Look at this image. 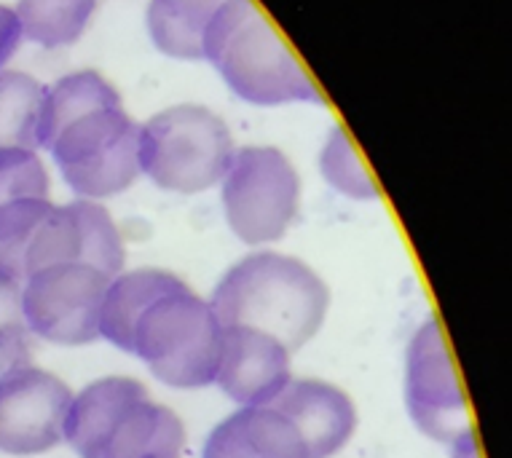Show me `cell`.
<instances>
[{"instance_id":"7a4b0ae2","label":"cell","mask_w":512,"mask_h":458,"mask_svg":"<svg viewBox=\"0 0 512 458\" xmlns=\"http://www.w3.org/2000/svg\"><path fill=\"white\" fill-rule=\"evenodd\" d=\"M204 59L218 67L236 97L255 105L325 102L269 17L247 0L218 3L204 35Z\"/></svg>"},{"instance_id":"4fadbf2b","label":"cell","mask_w":512,"mask_h":458,"mask_svg":"<svg viewBox=\"0 0 512 458\" xmlns=\"http://www.w3.org/2000/svg\"><path fill=\"white\" fill-rule=\"evenodd\" d=\"M143 400H148V389L135 378H100L81 394H73L62 426V440H68L81 458H102L118 421L126 416V410Z\"/></svg>"},{"instance_id":"cb8c5ba5","label":"cell","mask_w":512,"mask_h":458,"mask_svg":"<svg viewBox=\"0 0 512 458\" xmlns=\"http://www.w3.org/2000/svg\"><path fill=\"white\" fill-rule=\"evenodd\" d=\"M27 322L22 311V284L0 271V370L22 365L27 354Z\"/></svg>"},{"instance_id":"52a82bcc","label":"cell","mask_w":512,"mask_h":458,"mask_svg":"<svg viewBox=\"0 0 512 458\" xmlns=\"http://www.w3.org/2000/svg\"><path fill=\"white\" fill-rule=\"evenodd\" d=\"M108 284V274L84 263H57L35 271L22 287L27 330L59 346L97 341Z\"/></svg>"},{"instance_id":"6da1fadb","label":"cell","mask_w":512,"mask_h":458,"mask_svg":"<svg viewBox=\"0 0 512 458\" xmlns=\"http://www.w3.org/2000/svg\"><path fill=\"white\" fill-rule=\"evenodd\" d=\"M210 306L223 327L261 330L293 354L319 333L330 290L303 260L255 252L228 268Z\"/></svg>"},{"instance_id":"30bf717a","label":"cell","mask_w":512,"mask_h":458,"mask_svg":"<svg viewBox=\"0 0 512 458\" xmlns=\"http://www.w3.org/2000/svg\"><path fill=\"white\" fill-rule=\"evenodd\" d=\"M57 263H84L110 279L121 274L124 242L108 209L86 199L51 209L27 252V276Z\"/></svg>"},{"instance_id":"ffe728a7","label":"cell","mask_w":512,"mask_h":458,"mask_svg":"<svg viewBox=\"0 0 512 458\" xmlns=\"http://www.w3.org/2000/svg\"><path fill=\"white\" fill-rule=\"evenodd\" d=\"M94 9H97V3H86V0H76V3H33V0H27V3H17L14 14H17L25 38L41 43L46 49H57V46H68L81 38Z\"/></svg>"},{"instance_id":"5bb4252c","label":"cell","mask_w":512,"mask_h":458,"mask_svg":"<svg viewBox=\"0 0 512 458\" xmlns=\"http://www.w3.org/2000/svg\"><path fill=\"white\" fill-rule=\"evenodd\" d=\"M202 458H306L295 426L274 408H242L212 429Z\"/></svg>"},{"instance_id":"9c48e42d","label":"cell","mask_w":512,"mask_h":458,"mask_svg":"<svg viewBox=\"0 0 512 458\" xmlns=\"http://www.w3.org/2000/svg\"><path fill=\"white\" fill-rule=\"evenodd\" d=\"M73 392L41 367L17 365L0 373V450L38 456L62 442Z\"/></svg>"},{"instance_id":"44dd1931","label":"cell","mask_w":512,"mask_h":458,"mask_svg":"<svg viewBox=\"0 0 512 458\" xmlns=\"http://www.w3.org/2000/svg\"><path fill=\"white\" fill-rule=\"evenodd\" d=\"M54 209L49 199H19L0 207V271L27 279V252L43 220Z\"/></svg>"},{"instance_id":"2e32d148","label":"cell","mask_w":512,"mask_h":458,"mask_svg":"<svg viewBox=\"0 0 512 458\" xmlns=\"http://www.w3.org/2000/svg\"><path fill=\"white\" fill-rule=\"evenodd\" d=\"M183 448L185 429L175 410L143 400L118 421L102 458H180Z\"/></svg>"},{"instance_id":"ba28073f","label":"cell","mask_w":512,"mask_h":458,"mask_svg":"<svg viewBox=\"0 0 512 458\" xmlns=\"http://www.w3.org/2000/svg\"><path fill=\"white\" fill-rule=\"evenodd\" d=\"M405 402L413 424L432 440L454 445L472 429L456 362L437 319H427L408 346Z\"/></svg>"},{"instance_id":"7402d4cb","label":"cell","mask_w":512,"mask_h":458,"mask_svg":"<svg viewBox=\"0 0 512 458\" xmlns=\"http://www.w3.org/2000/svg\"><path fill=\"white\" fill-rule=\"evenodd\" d=\"M319 167H322V175L333 188L352 196V199L368 201L378 196L376 180L365 167V161L360 159V153L354 148L352 137H349L344 126H336L330 140L325 142Z\"/></svg>"},{"instance_id":"277c9868","label":"cell","mask_w":512,"mask_h":458,"mask_svg":"<svg viewBox=\"0 0 512 458\" xmlns=\"http://www.w3.org/2000/svg\"><path fill=\"white\" fill-rule=\"evenodd\" d=\"M234 159L226 121L204 105H175L140 126V172L159 188L199 193L218 185Z\"/></svg>"},{"instance_id":"8992f818","label":"cell","mask_w":512,"mask_h":458,"mask_svg":"<svg viewBox=\"0 0 512 458\" xmlns=\"http://www.w3.org/2000/svg\"><path fill=\"white\" fill-rule=\"evenodd\" d=\"M137 137L140 126L124 108H108L73 121L49 150L78 196L108 199L126 191L140 175Z\"/></svg>"},{"instance_id":"d6986e66","label":"cell","mask_w":512,"mask_h":458,"mask_svg":"<svg viewBox=\"0 0 512 458\" xmlns=\"http://www.w3.org/2000/svg\"><path fill=\"white\" fill-rule=\"evenodd\" d=\"M46 86L19 70H0V150H35Z\"/></svg>"},{"instance_id":"603a6c76","label":"cell","mask_w":512,"mask_h":458,"mask_svg":"<svg viewBox=\"0 0 512 458\" xmlns=\"http://www.w3.org/2000/svg\"><path fill=\"white\" fill-rule=\"evenodd\" d=\"M51 185L35 150H0V207L19 199H49Z\"/></svg>"},{"instance_id":"3957f363","label":"cell","mask_w":512,"mask_h":458,"mask_svg":"<svg viewBox=\"0 0 512 458\" xmlns=\"http://www.w3.org/2000/svg\"><path fill=\"white\" fill-rule=\"evenodd\" d=\"M223 351V325L207 300L185 284L148 306L132 333V354L159 381L177 389L215 384Z\"/></svg>"},{"instance_id":"9a60e30c","label":"cell","mask_w":512,"mask_h":458,"mask_svg":"<svg viewBox=\"0 0 512 458\" xmlns=\"http://www.w3.org/2000/svg\"><path fill=\"white\" fill-rule=\"evenodd\" d=\"M180 287H185L183 279L161 268H137L129 274L113 276L102 300L100 338L132 354V333H135L137 319L143 317L156 300Z\"/></svg>"},{"instance_id":"8fae6325","label":"cell","mask_w":512,"mask_h":458,"mask_svg":"<svg viewBox=\"0 0 512 458\" xmlns=\"http://www.w3.org/2000/svg\"><path fill=\"white\" fill-rule=\"evenodd\" d=\"M215 381L244 408H266L293 381L290 351L250 327H223V351Z\"/></svg>"},{"instance_id":"5b68a950","label":"cell","mask_w":512,"mask_h":458,"mask_svg":"<svg viewBox=\"0 0 512 458\" xmlns=\"http://www.w3.org/2000/svg\"><path fill=\"white\" fill-rule=\"evenodd\" d=\"M301 180L277 148L234 150L223 177L226 220L244 244H269L285 236L298 212Z\"/></svg>"},{"instance_id":"7c38bea8","label":"cell","mask_w":512,"mask_h":458,"mask_svg":"<svg viewBox=\"0 0 512 458\" xmlns=\"http://www.w3.org/2000/svg\"><path fill=\"white\" fill-rule=\"evenodd\" d=\"M269 408L290 421L301 437L306 458H330L352 440L357 410L338 386L303 378L290 381Z\"/></svg>"},{"instance_id":"484cf974","label":"cell","mask_w":512,"mask_h":458,"mask_svg":"<svg viewBox=\"0 0 512 458\" xmlns=\"http://www.w3.org/2000/svg\"><path fill=\"white\" fill-rule=\"evenodd\" d=\"M454 458H480L478 440H475V432H464L459 440L454 442Z\"/></svg>"},{"instance_id":"e0dca14e","label":"cell","mask_w":512,"mask_h":458,"mask_svg":"<svg viewBox=\"0 0 512 458\" xmlns=\"http://www.w3.org/2000/svg\"><path fill=\"white\" fill-rule=\"evenodd\" d=\"M108 108H121V97L100 73L81 70V73L62 75L43 92L38 145L49 150L73 121Z\"/></svg>"},{"instance_id":"d4e9b609","label":"cell","mask_w":512,"mask_h":458,"mask_svg":"<svg viewBox=\"0 0 512 458\" xmlns=\"http://www.w3.org/2000/svg\"><path fill=\"white\" fill-rule=\"evenodd\" d=\"M22 43V25H19L14 9L0 6V70L14 57V51Z\"/></svg>"},{"instance_id":"ac0fdd59","label":"cell","mask_w":512,"mask_h":458,"mask_svg":"<svg viewBox=\"0 0 512 458\" xmlns=\"http://www.w3.org/2000/svg\"><path fill=\"white\" fill-rule=\"evenodd\" d=\"M218 3L159 0L148 6V33L167 57L204 59V35Z\"/></svg>"}]
</instances>
